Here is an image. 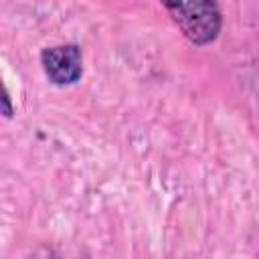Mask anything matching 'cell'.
I'll return each mask as SVG.
<instances>
[{
    "label": "cell",
    "instance_id": "6da1fadb",
    "mask_svg": "<svg viewBox=\"0 0 259 259\" xmlns=\"http://www.w3.org/2000/svg\"><path fill=\"white\" fill-rule=\"evenodd\" d=\"M174 12V20L182 32L196 45L212 40L221 26L219 8L212 2H188V4H168Z\"/></svg>",
    "mask_w": 259,
    "mask_h": 259
},
{
    "label": "cell",
    "instance_id": "7a4b0ae2",
    "mask_svg": "<svg viewBox=\"0 0 259 259\" xmlns=\"http://www.w3.org/2000/svg\"><path fill=\"white\" fill-rule=\"evenodd\" d=\"M42 65L49 79L57 85L75 83L83 73L81 51L75 45L51 47L42 53Z\"/></svg>",
    "mask_w": 259,
    "mask_h": 259
}]
</instances>
